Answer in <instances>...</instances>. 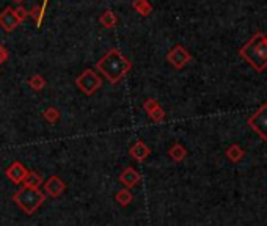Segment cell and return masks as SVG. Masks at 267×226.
Returning <instances> with one entry per match:
<instances>
[{"instance_id": "obj_5", "label": "cell", "mask_w": 267, "mask_h": 226, "mask_svg": "<svg viewBox=\"0 0 267 226\" xmlns=\"http://www.w3.org/2000/svg\"><path fill=\"white\" fill-rule=\"evenodd\" d=\"M248 126L260 135L263 142H267V102H264L263 106L248 118Z\"/></svg>"}, {"instance_id": "obj_10", "label": "cell", "mask_w": 267, "mask_h": 226, "mask_svg": "<svg viewBox=\"0 0 267 226\" xmlns=\"http://www.w3.org/2000/svg\"><path fill=\"white\" fill-rule=\"evenodd\" d=\"M129 154H131V157L135 159L137 162H145L150 157L151 150L143 140H137L131 148H129Z\"/></svg>"}, {"instance_id": "obj_26", "label": "cell", "mask_w": 267, "mask_h": 226, "mask_svg": "<svg viewBox=\"0 0 267 226\" xmlns=\"http://www.w3.org/2000/svg\"><path fill=\"white\" fill-rule=\"evenodd\" d=\"M13 2H14V3H18V5H22V3L25 2V0H13Z\"/></svg>"}, {"instance_id": "obj_12", "label": "cell", "mask_w": 267, "mask_h": 226, "mask_svg": "<svg viewBox=\"0 0 267 226\" xmlns=\"http://www.w3.org/2000/svg\"><path fill=\"white\" fill-rule=\"evenodd\" d=\"M99 24L104 29H114V27H116V24H118V16L112 10H106L99 17Z\"/></svg>"}, {"instance_id": "obj_11", "label": "cell", "mask_w": 267, "mask_h": 226, "mask_svg": "<svg viewBox=\"0 0 267 226\" xmlns=\"http://www.w3.org/2000/svg\"><path fill=\"white\" fill-rule=\"evenodd\" d=\"M142 181V176L140 173L137 171L135 168L132 167H127L121 171V175H119V182L126 187V188H132L134 186H137L139 182Z\"/></svg>"}, {"instance_id": "obj_8", "label": "cell", "mask_w": 267, "mask_h": 226, "mask_svg": "<svg viewBox=\"0 0 267 226\" xmlns=\"http://www.w3.org/2000/svg\"><path fill=\"white\" fill-rule=\"evenodd\" d=\"M44 190H46V195L52 196V198H58L62 196L63 192L66 190V184L65 181L60 178V176H50L47 181H44Z\"/></svg>"}, {"instance_id": "obj_6", "label": "cell", "mask_w": 267, "mask_h": 226, "mask_svg": "<svg viewBox=\"0 0 267 226\" xmlns=\"http://www.w3.org/2000/svg\"><path fill=\"white\" fill-rule=\"evenodd\" d=\"M191 60H192L191 52H189L184 46H179V44L175 46L167 54V62L173 68H176V69L186 68L189 63H191Z\"/></svg>"}, {"instance_id": "obj_4", "label": "cell", "mask_w": 267, "mask_h": 226, "mask_svg": "<svg viewBox=\"0 0 267 226\" xmlns=\"http://www.w3.org/2000/svg\"><path fill=\"white\" fill-rule=\"evenodd\" d=\"M76 85L83 94L93 96V94L102 86V77L94 71V69H85L80 75H77Z\"/></svg>"}, {"instance_id": "obj_7", "label": "cell", "mask_w": 267, "mask_h": 226, "mask_svg": "<svg viewBox=\"0 0 267 226\" xmlns=\"http://www.w3.org/2000/svg\"><path fill=\"white\" fill-rule=\"evenodd\" d=\"M5 176L10 179L13 184L19 186V184H24L25 178L29 176V170L25 168L19 160H16L5 170Z\"/></svg>"}, {"instance_id": "obj_17", "label": "cell", "mask_w": 267, "mask_h": 226, "mask_svg": "<svg viewBox=\"0 0 267 226\" xmlns=\"http://www.w3.org/2000/svg\"><path fill=\"white\" fill-rule=\"evenodd\" d=\"M115 199L118 201L119 206L126 207V206H129V204L132 203L134 195H132V192H131V190H129V188H121V190H118V192H116Z\"/></svg>"}, {"instance_id": "obj_18", "label": "cell", "mask_w": 267, "mask_h": 226, "mask_svg": "<svg viewBox=\"0 0 267 226\" xmlns=\"http://www.w3.org/2000/svg\"><path fill=\"white\" fill-rule=\"evenodd\" d=\"M27 83H29V86L33 90V91H41V90H44L46 88V85H47V82H46V79L42 75H39V74H33L30 79L27 80Z\"/></svg>"}, {"instance_id": "obj_2", "label": "cell", "mask_w": 267, "mask_h": 226, "mask_svg": "<svg viewBox=\"0 0 267 226\" xmlns=\"http://www.w3.org/2000/svg\"><path fill=\"white\" fill-rule=\"evenodd\" d=\"M240 58L252 66L255 71L263 73L267 69V42L263 32H256L247 44L239 50Z\"/></svg>"}, {"instance_id": "obj_14", "label": "cell", "mask_w": 267, "mask_h": 226, "mask_svg": "<svg viewBox=\"0 0 267 226\" xmlns=\"http://www.w3.org/2000/svg\"><path fill=\"white\" fill-rule=\"evenodd\" d=\"M42 184H44V178H42L37 171H29V176L24 181V186L32 187V188H39Z\"/></svg>"}, {"instance_id": "obj_19", "label": "cell", "mask_w": 267, "mask_h": 226, "mask_svg": "<svg viewBox=\"0 0 267 226\" xmlns=\"http://www.w3.org/2000/svg\"><path fill=\"white\" fill-rule=\"evenodd\" d=\"M42 116H44V119L49 124H55V123H58L62 113H60V110L57 107H47L44 112H42Z\"/></svg>"}, {"instance_id": "obj_13", "label": "cell", "mask_w": 267, "mask_h": 226, "mask_svg": "<svg viewBox=\"0 0 267 226\" xmlns=\"http://www.w3.org/2000/svg\"><path fill=\"white\" fill-rule=\"evenodd\" d=\"M225 154H227V157H228V160H231V162H240L244 159V155H245V151L240 148L239 145H231V146H228L227 148V151H225Z\"/></svg>"}, {"instance_id": "obj_21", "label": "cell", "mask_w": 267, "mask_h": 226, "mask_svg": "<svg viewBox=\"0 0 267 226\" xmlns=\"http://www.w3.org/2000/svg\"><path fill=\"white\" fill-rule=\"evenodd\" d=\"M29 16L33 17V19L37 21V27L39 29L41 25H42V21H44V17L41 16V6H39V5H35V6H33L32 10L29 11Z\"/></svg>"}, {"instance_id": "obj_23", "label": "cell", "mask_w": 267, "mask_h": 226, "mask_svg": "<svg viewBox=\"0 0 267 226\" xmlns=\"http://www.w3.org/2000/svg\"><path fill=\"white\" fill-rule=\"evenodd\" d=\"M156 107H159V102H157L156 99H153V98H148V99H146V101L143 102V109H145L146 113L153 112Z\"/></svg>"}, {"instance_id": "obj_16", "label": "cell", "mask_w": 267, "mask_h": 226, "mask_svg": "<svg viewBox=\"0 0 267 226\" xmlns=\"http://www.w3.org/2000/svg\"><path fill=\"white\" fill-rule=\"evenodd\" d=\"M132 8L140 16H150L153 13V5L148 2V0H134Z\"/></svg>"}, {"instance_id": "obj_20", "label": "cell", "mask_w": 267, "mask_h": 226, "mask_svg": "<svg viewBox=\"0 0 267 226\" xmlns=\"http://www.w3.org/2000/svg\"><path fill=\"white\" fill-rule=\"evenodd\" d=\"M148 116H150V119L153 121V123H162V121L165 119L167 113H165V110H163V109L159 106V107L154 109L153 112H150V113H148Z\"/></svg>"}, {"instance_id": "obj_25", "label": "cell", "mask_w": 267, "mask_h": 226, "mask_svg": "<svg viewBox=\"0 0 267 226\" xmlns=\"http://www.w3.org/2000/svg\"><path fill=\"white\" fill-rule=\"evenodd\" d=\"M50 2V0H42V5H41V16L44 17L46 14V8H47V3Z\"/></svg>"}, {"instance_id": "obj_15", "label": "cell", "mask_w": 267, "mask_h": 226, "mask_svg": "<svg viewBox=\"0 0 267 226\" xmlns=\"http://www.w3.org/2000/svg\"><path fill=\"white\" fill-rule=\"evenodd\" d=\"M168 155L171 159H173L175 162H183L186 157H187V150L181 145V143H175L173 146L170 148L168 151Z\"/></svg>"}, {"instance_id": "obj_3", "label": "cell", "mask_w": 267, "mask_h": 226, "mask_svg": "<svg viewBox=\"0 0 267 226\" xmlns=\"http://www.w3.org/2000/svg\"><path fill=\"white\" fill-rule=\"evenodd\" d=\"M13 201L18 204V207L24 214L33 215L44 204L46 193L41 192L39 188H32V187L24 186L13 195Z\"/></svg>"}, {"instance_id": "obj_22", "label": "cell", "mask_w": 267, "mask_h": 226, "mask_svg": "<svg viewBox=\"0 0 267 226\" xmlns=\"http://www.w3.org/2000/svg\"><path fill=\"white\" fill-rule=\"evenodd\" d=\"M14 14H16V17H18L19 24H21V22H24V21L29 17V11L25 10V8H24L22 5H19L18 8H16V10H14Z\"/></svg>"}, {"instance_id": "obj_9", "label": "cell", "mask_w": 267, "mask_h": 226, "mask_svg": "<svg viewBox=\"0 0 267 226\" xmlns=\"http://www.w3.org/2000/svg\"><path fill=\"white\" fill-rule=\"evenodd\" d=\"M18 25H19V21L14 14V10L11 6H6L5 10L0 13V27L6 33H11Z\"/></svg>"}, {"instance_id": "obj_27", "label": "cell", "mask_w": 267, "mask_h": 226, "mask_svg": "<svg viewBox=\"0 0 267 226\" xmlns=\"http://www.w3.org/2000/svg\"><path fill=\"white\" fill-rule=\"evenodd\" d=\"M266 42H267V35H266Z\"/></svg>"}, {"instance_id": "obj_24", "label": "cell", "mask_w": 267, "mask_h": 226, "mask_svg": "<svg viewBox=\"0 0 267 226\" xmlns=\"http://www.w3.org/2000/svg\"><path fill=\"white\" fill-rule=\"evenodd\" d=\"M8 58H10V52H8V49L3 44H0V66H2Z\"/></svg>"}, {"instance_id": "obj_1", "label": "cell", "mask_w": 267, "mask_h": 226, "mask_svg": "<svg viewBox=\"0 0 267 226\" xmlns=\"http://www.w3.org/2000/svg\"><path fill=\"white\" fill-rule=\"evenodd\" d=\"M94 68L104 75L110 83H118L121 82L127 73L132 69V63L127 57L121 54V50L118 49H110L107 54L98 60V63Z\"/></svg>"}]
</instances>
